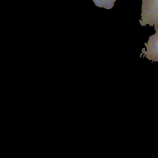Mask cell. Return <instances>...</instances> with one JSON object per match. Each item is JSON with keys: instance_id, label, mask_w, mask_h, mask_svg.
<instances>
[{"instance_id": "6da1fadb", "label": "cell", "mask_w": 158, "mask_h": 158, "mask_svg": "<svg viewBox=\"0 0 158 158\" xmlns=\"http://www.w3.org/2000/svg\"><path fill=\"white\" fill-rule=\"evenodd\" d=\"M139 23L141 26L149 25L158 28V0L142 1Z\"/></svg>"}, {"instance_id": "7a4b0ae2", "label": "cell", "mask_w": 158, "mask_h": 158, "mask_svg": "<svg viewBox=\"0 0 158 158\" xmlns=\"http://www.w3.org/2000/svg\"><path fill=\"white\" fill-rule=\"evenodd\" d=\"M154 30V34L150 36L144 44L145 48L142 49L141 54L149 60L158 62V28Z\"/></svg>"}, {"instance_id": "3957f363", "label": "cell", "mask_w": 158, "mask_h": 158, "mask_svg": "<svg viewBox=\"0 0 158 158\" xmlns=\"http://www.w3.org/2000/svg\"><path fill=\"white\" fill-rule=\"evenodd\" d=\"M116 1L117 0H93L96 6L106 9H112Z\"/></svg>"}, {"instance_id": "277c9868", "label": "cell", "mask_w": 158, "mask_h": 158, "mask_svg": "<svg viewBox=\"0 0 158 158\" xmlns=\"http://www.w3.org/2000/svg\"><path fill=\"white\" fill-rule=\"evenodd\" d=\"M144 1V0H142V1Z\"/></svg>"}]
</instances>
